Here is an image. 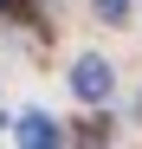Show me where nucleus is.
<instances>
[{
	"mask_svg": "<svg viewBox=\"0 0 142 149\" xmlns=\"http://www.w3.org/2000/svg\"><path fill=\"white\" fill-rule=\"evenodd\" d=\"M110 84H116V78H110V65H103V58H90V52H84L78 65H71V91H78L84 104H103Z\"/></svg>",
	"mask_w": 142,
	"mask_h": 149,
	"instance_id": "nucleus-1",
	"label": "nucleus"
},
{
	"mask_svg": "<svg viewBox=\"0 0 142 149\" xmlns=\"http://www.w3.org/2000/svg\"><path fill=\"white\" fill-rule=\"evenodd\" d=\"M13 136L26 143V149H52V143H58V123L45 117V110H26V117L13 123Z\"/></svg>",
	"mask_w": 142,
	"mask_h": 149,
	"instance_id": "nucleus-2",
	"label": "nucleus"
},
{
	"mask_svg": "<svg viewBox=\"0 0 142 149\" xmlns=\"http://www.w3.org/2000/svg\"><path fill=\"white\" fill-rule=\"evenodd\" d=\"M90 7H97V19H103V26H123L136 0H90Z\"/></svg>",
	"mask_w": 142,
	"mask_h": 149,
	"instance_id": "nucleus-3",
	"label": "nucleus"
},
{
	"mask_svg": "<svg viewBox=\"0 0 142 149\" xmlns=\"http://www.w3.org/2000/svg\"><path fill=\"white\" fill-rule=\"evenodd\" d=\"M136 110H142V97H136Z\"/></svg>",
	"mask_w": 142,
	"mask_h": 149,
	"instance_id": "nucleus-4",
	"label": "nucleus"
}]
</instances>
